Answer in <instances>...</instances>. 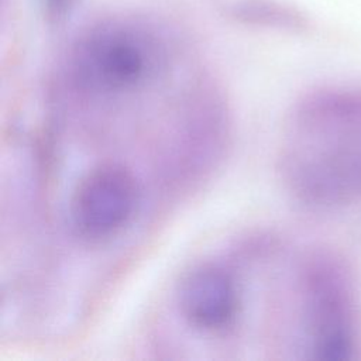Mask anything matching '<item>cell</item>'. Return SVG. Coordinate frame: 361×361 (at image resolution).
<instances>
[{"label":"cell","mask_w":361,"mask_h":361,"mask_svg":"<svg viewBox=\"0 0 361 361\" xmlns=\"http://www.w3.org/2000/svg\"><path fill=\"white\" fill-rule=\"evenodd\" d=\"M279 172L289 193L310 207L361 197V92L320 90L298 102L283 126Z\"/></svg>","instance_id":"1"},{"label":"cell","mask_w":361,"mask_h":361,"mask_svg":"<svg viewBox=\"0 0 361 361\" xmlns=\"http://www.w3.org/2000/svg\"><path fill=\"white\" fill-rule=\"evenodd\" d=\"M165 65V45L151 28L110 21L90 28L73 44L68 76L86 94L120 96L152 83Z\"/></svg>","instance_id":"2"},{"label":"cell","mask_w":361,"mask_h":361,"mask_svg":"<svg viewBox=\"0 0 361 361\" xmlns=\"http://www.w3.org/2000/svg\"><path fill=\"white\" fill-rule=\"evenodd\" d=\"M300 293L313 358L341 361L355 350V299L351 275L330 252L309 255L300 271Z\"/></svg>","instance_id":"3"},{"label":"cell","mask_w":361,"mask_h":361,"mask_svg":"<svg viewBox=\"0 0 361 361\" xmlns=\"http://www.w3.org/2000/svg\"><path fill=\"white\" fill-rule=\"evenodd\" d=\"M140 203L141 186L133 171L118 162H102L76 182L69 199V223L82 240L104 243L133 221Z\"/></svg>","instance_id":"4"},{"label":"cell","mask_w":361,"mask_h":361,"mask_svg":"<svg viewBox=\"0 0 361 361\" xmlns=\"http://www.w3.org/2000/svg\"><path fill=\"white\" fill-rule=\"evenodd\" d=\"M182 319L204 334L231 330L243 312V292L234 274L216 262H203L188 271L176 289Z\"/></svg>","instance_id":"5"},{"label":"cell","mask_w":361,"mask_h":361,"mask_svg":"<svg viewBox=\"0 0 361 361\" xmlns=\"http://www.w3.org/2000/svg\"><path fill=\"white\" fill-rule=\"evenodd\" d=\"M42 1L49 13L59 16L66 11V8L72 4L73 0H42Z\"/></svg>","instance_id":"6"}]
</instances>
